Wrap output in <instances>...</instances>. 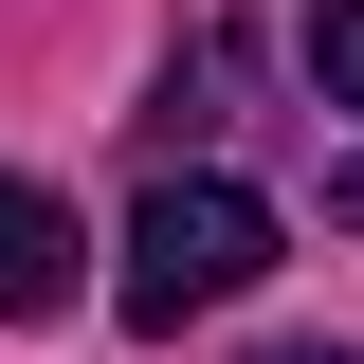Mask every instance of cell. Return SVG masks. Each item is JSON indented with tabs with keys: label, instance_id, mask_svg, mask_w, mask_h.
Returning a JSON list of instances; mask_svg holds the SVG:
<instances>
[{
	"label": "cell",
	"instance_id": "obj_1",
	"mask_svg": "<svg viewBox=\"0 0 364 364\" xmlns=\"http://www.w3.org/2000/svg\"><path fill=\"white\" fill-rule=\"evenodd\" d=\"M255 273H273V200H255V182H219V164H200V182L164 164V182H146V219H128L109 310H128V328H182V310H237Z\"/></svg>",
	"mask_w": 364,
	"mask_h": 364
},
{
	"label": "cell",
	"instance_id": "obj_2",
	"mask_svg": "<svg viewBox=\"0 0 364 364\" xmlns=\"http://www.w3.org/2000/svg\"><path fill=\"white\" fill-rule=\"evenodd\" d=\"M73 255H91V237H73V219H55L37 182H0V310H37V328H55V310H73V291H91V273H73Z\"/></svg>",
	"mask_w": 364,
	"mask_h": 364
},
{
	"label": "cell",
	"instance_id": "obj_3",
	"mask_svg": "<svg viewBox=\"0 0 364 364\" xmlns=\"http://www.w3.org/2000/svg\"><path fill=\"white\" fill-rule=\"evenodd\" d=\"M310 73H328V109H364V0H310Z\"/></svg>",
	"mask_w": 364,
	"mask_h": 364
},
{
	"label": "cell",
	"instance_id": "obj_4",
	"mask_svg": "<svg viewBox=\"0 0 364 364\" xmlns=\"http://www.w3.org/2000/svg\"><path fill=\"white\" fill-rule=\"evenodd\" d=\"M328 219H346V237H364V146H346V164H328Z\"/></svg>",
	"mask_w": 364,
	"mask_h": 364
},
{
	"label": "cell",
	"instance_id": "obj_5",
	"mask_svg": "<svg viewBox=\"0 0 364 364\" xmlns=\"http://www.w3.org/2000/svg\"><path fill=\"white\" fill-rule=\"evenodd\" d=\"M255 364H364V346H255Z\"/></svg>",
	"mask_w": 364,
	"mask_h": 364
}]
</instances>
